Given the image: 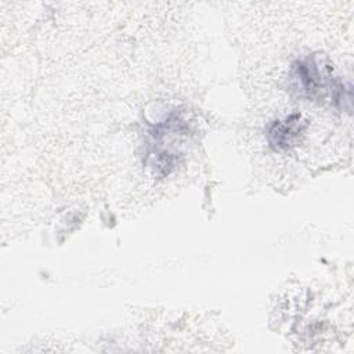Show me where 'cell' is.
Segmentation results:
<instances>
[{
  "label": "cell",
  "instance_id": "obj_1",
  "mask_svg": "<svg viewBox=\"0 0 354 354\" xmlns=\"http://www.w3.org/2000/svg\"><path fill=\"white\" fill-rule=\"evenodd\" d=\"M292 80L295 87L308 98L319 100L329 95L335 102H342L344 98V86L335 79L333 68L321 55L313 54L296 61L292 65Z\"/></svg>",
  "mask_w": 354,
  "mask_h": 354
},
{
  "label": "cell",
  "instance_id": "obj_2",
  "mask_svg": "<svg viewBox=\"0 0 354 354\" xmlns=\"http://www.w3.org/2000/svg\"><path fill=\"white\" fill-rule=\"evenodd\" d=\"M307 127V120L300 113H292L283 120H275L268 131L267 137L274 149H288L299 141L300 136Z\"/></svg>",
  "mask_w": 354,
  "mask_h": 354
}]
</instances>
